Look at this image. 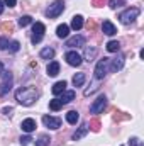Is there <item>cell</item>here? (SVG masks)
<instances>
[{
  "mask_svg": "<svg viewBox=\"0 0 144 146\" xmlns=\"http://www.w3.org/2000/svg\"><path fill=\"white\" fill-rule=\"evenodd\" d=\"M37 97H39V94H37V90L34 87H24V88L15 90V99H17V102L22 104V106H26V107H27V106H32L37 100Z\"/></svg>",
  "mask_w": 144,
  "mask_h": 146,
  "instance_id": "cell-1",
  "label": "cell"
},
{
  "mask_svg": "<svg viewBox=\"0 0 144 146\" xmlns=\"http://www.w3.org/2000/svg\"><path fill=\"white\" fill-rule=\"evenodd\" d=\"M139 14H141V10H139L137 7H131V9H126V10L119 15V19H120L122 24H132V22L139 17Z\"/></svg>",
  "mask_w": 144,
  "mask_h": 146,
  "instance_id": "cell-2",
  "label": "cell"
},
{
  "mask_svg": "<svg viewBox=\"0 0 144 146\" xmlns=\"http://www.w3.org/2000/svg\"><path fill=\"white\" fill-rule=\"evenodd\" d=\"M108 63H110V58H102L98 60L97 66H95V80H104L105 75H107V70H108Z\"/></svg>",
  "mask_w": 144,
  "mask_h": 146,
  "instance_id": "cell-3",
  "label": "cell"
},
{
  "mask_svg": "<svg viewBox=\"0 0 144 146\" xmlns=\"http://www.w3.org/2000/svg\"><path fill=\"white\" fill-rule=\"evenodd\" d=\"M63 10H65V2L63 0H56V2H53L49 5V9L46 10V15L49 19H56L59 14H63Z\"/></svg>",
  "mask_w": 144,
  "mask_h": 146,
  "instance_id": "cell-4",
  "label": "cell"
},
{
  "mask_svg": "<svg viewBox=\"0 0 144 146\" xmlns=\"http://www.w3.org/2000/svg\"><path fill=\"white\" fill-rule=\"evenodd\" d=\"M44 33H46V26L42 22L32 24V37H31L32 44H39L42 41V37H44Z\"/></svg>",
  "mask_w": 144,
  "mask_h": 146,
  "instance_id": "cell-5",
  "label": "cell"
},
{
  "mask_svg": "<svg viewBox=\"0 0 144 146\" xmlns=\"http://www.w3.org/2000/svg\"><path fill=\"white\" fill-rule=\"evenodd\" d=\"M105 106H107V97L102 94V95H98V97L93 100V104L90 106V112H92V114H100V112H104Z\"/></svg>",
  "mask_w": 144,
  "mask_h": 146,
  "instance_id": "cell-6",
  "label": "cell"
},
{
  "mask_svg": "<svg viewBox=\"0 0 144 146\" xmlns=\"http://www.w3.org/2000/svg\"><path fill=\"white\" fill-rule=\"evenodd\" d=\"M0 95H5L10 88H12V73L10 72H3L2 73V85H0Z\"/></svg>",
  "mask_w": 144,
  "mask_h": 146,
  "instance_id": "cell-7",
  "label": "cell"
},
{
  "mask_svg": "<svg viewBox=\"0 0 144 146\" xmlns=\"http://www.w3.org/2000/svg\"><path fill=\"white\" fill-rule=\"evenodd\" d=\"M42 122H44V126L49 127V129H59V127H61V119H59V117L44 115V117H42Z\"/></svg>",
  "mask_w": 144,
  "mask_h": 146,
  "instance_id": "cell-8",
  "label": "cell"
},
{
  "mask_svg": "<svg viewBox=\"0 0 144 146\" xmlns=\"http://www.w3.org/2000/svg\"><path fill=\"white\" fill-rule=\"evenodd\" d=\"M65 60H66V63L71 65V66H80L81 61H83V58H81L76 51H68L66 56H65Z\"/></svg>",
  "mask_w": 144,
  "mask_h": 146,
  "instance_id": "cell-9",
  "label": "cell"
},
{
  "mask_svg": "<svg viewBox=\"0 0 144 146\" xmlns=\"http://www.w3.org/2000/svg\"><path fill=\"white\" fill-rule=\"evenodd\" d=\"M124 61H126V58H124V54H119L117 58H114V60H110V63H108V66H110V72H119L122 66H124Z\"/></svg>",
  "mask_w": 144,
  "mask_h": 146,
  "instance_id": "cell-10",
  "label": "cell"
},
{
  "mask_svg": "<svg viewBox=\"0 0 144 146\" xmlns=\"http://www.w3.org/2000/svg\"><path fill=\"white\" fill-rule=\"evenodd\" d=\"M83 44H85V37L80 36V34L66 39V46H68V48H81Z\"/></svg>",
  "mask_w": 144,
  "mask_h": 146,
  "instance_id": "cell-11",
  "label": "cell"
},
{
  "mask_svg": "<svg viewBox=\"0 0 144 146\" xmlns=\"http://www.w3.org/2000/svg\"><path fill=\"white\" fill-rule=\"evenodd\" d=\"M20 127H22V131H24V133H27V134H29V133H32V131L37 127V124H36V121H34L32 117H27V119H24V121H22Z\"/></svg>",
  "mask_w": 144,
  "mask_h": 146,
  "instance_id": "cell-12",
  "label": "cell"
},
{
  "mask_svg": "<svg viewBox=\"0 0 144 146\" xmlns=\"http://www.w3.org/2000/svg\"><path fill=\"white\" fill-rule=\"evenodd\" d=\"M102 31H104V34H107V36H114V34L117 33V27H115L110 21H104V22H102Z\"/></svg>",
  "mask_w": 144,
  "mask_h": 146,
  "instance_id": "cell-13",
  "label": "cell"
},
{
  "mask_svg": "<svg viewBox=\"0 0 144 146\" xmlns=\"http://www.w3.org/2000/svg\"><path fill=\"white\" fill-rule=\"evenodd\" d=\"M66 82L65 80H61V82H56L54 85H53V88H51V92L54 94V95H59V94H63L65 90H66Z\"/></svg>",
  "mask_w": 144,
  "mask_h": 146,
  "instance_id": "cell-14",
  "label": "cell"
},
{
  "mask_svg": "<svg viewBox=\"0 0 144 146\" xmlns=\"http://www.w3.org/2000/svg\"><path fill=\"white\" fill-rule=\"evenodd\" d=\"M87 133H88V124H81V126L78 127V131L73 134V141H78V139H81L83 136H87Z\"/></svg>",
  "mask_w": 144,
  "mask_h": 146,
  "instance_id": "cell-15",
  "label": "cell"
},
{
  "mask_svg": "<svg viewBox=\"0 0 144 146\" xmlns=\"http://www.w3.org/2000/svg\"><path fill=\"white\" fill-rule=\"evenodd\" d=\"M61 104H70L75 100V90H65L63 94H61Z\"/></svg>",
  "mask_w": 144,
  "mask_h": 146,
  "instance_id": "cell-16",
  "label": "cell"
},
{
  "mask_svg": "<svg viewBox=\"0 0 144 146\" xmlns=\"http://www.w3.org/2000/svg\"><path fill=\"white\" fill-rule=\"evenodd\" d=\"M46 72H48L49 76H56V75L59 73V63H58V61H51V63L48 65Z\"/></svg>",
  "mask_w": 144,
  "mask_h": 146,
  "instance_id": "cell-17",
  "label": "cell"
},
{
  "mask_svg": "<svg viewBox=\"0 0 144 146\" xmlns=\"http://www.w3.org/2000/svg\"><path fill=\"white\" fill-rule=\"evenodd\" d=\"M68 34H70V26H66V24L58 26V29H56V36L61 37V39H65V37H68Z\"/></svg>",
  "mask_w": 144,
  "mask_h": 146,
  "instance_id": "cell-18",
  "label": "cell"
},
{
  "mask_svg": "<svg viewBox=\"0 0 144 146\" xmlns=\"http://www.w3.org/2000/svg\"><path fill=\"white\" fill-rule=\"evenodd\" d=\"M83 27V17L81 15H75L71 19V29L73 31H80Z\"/></svg>",
  "mask_w": 144,
  "mask_h": 146,
  "instance_id": "cell-19",
  "label": "cell"
},
{
  "mask_svg": "<svg viewBox=\"0 0 144 146\" xmlns=\"http://www.w3.org/2000/svg\"><path fill=\"white\" fill-rule=\"evenodd\" d=\"M66 121H68V124H71V126H75L78 121H80V114L76 112V110H70L68 114H66Z\"/></svg>",
  "mask_w": 144,
  "mask_h": 146,
  "instance_id": "cell-20",
  "label": "cell"
},
{
  "mask_svg": "<svg viewBox=\"0 0 144 146\" xmlns=\"http://www.w3.org/2000/svg\"><path fill=\"white\" fill-rule=\"evenodd\" d=\"M39 56H41L42 60H51V58L54 56V49L49 48V46H48V48H42L41 53H39Z\"/></svg>",
  "mask_w": 144,
  "mask_h": 146,
  "instance_id": "cell-21",
  "label": "cell"
},
{
  "mask_svg": "<svg viewBox=\"0 0 144 146\" xmlns=\"http://www.w3.org/2000/svg\"><path fill=\"white\" fill-rule=\"evenodd\" d=\"M85 80H87V75H85V73H76V75L73 76V85H75V87H81V85L85 83Z\"/></svg>",
  "mask_w": 144,
  "mask_h": 146,
  "instance_id": "cell-22",
  "label": "cell"
},
{
  "mask_svg": "<svg viewBox=\"0 0 144 146\" xmlns=\"http://www.w3.org/2000/svg\"><path fill=\"white\" fill-rule=\"evenodd\" d=\"M105 48H107L108 53H117L120 49V44H119V41H108Z\"/></svg>",
  "mask_w": 144,
  "mask_h": 146,
  "instance_id": "cell-23",
  "label": "cell"
},
{
  "mask_svg": "<svg viewBox=\"0 0 144 146\" xmlns=\"http://www.w3.org/2000/svg\"><path fill=\"white\" fill-rule=\"evenodd\" d=\"M49 141H51V138L48 134H41L36 139V146H49Z\"/></svg>",
  "mask_w": 144,
  "mask_h": 146,
  "instance_id": "cell-24",
  "label": "cell"
},
{
  "mask_svg": "<svg viewBox=\"0 0 144 146\" xmlns=\"http://www.w3.org/2000/svg\"><path fill=\"white\" fill-rule=\"evenodd\" d=\"M31 22H32V17L31 15H20L19 17V26L20 27H27Z\"/></svg>",
  "mask_w": 144,
  "mask_h": 146,
  "instance_id": "cell-25",
  "label": "cell"
},
{
  "mask_svg": "<svg viewBox=\"0 0 144 146\" xmlns=\"http://www.w3.org/2000/svg\"><path fill=\"white\" fill-rule=\"evenodd\" d=\"M61 107H63V104H61V100H59V99H53V100H49V109H51V110H54V112H56V110H59Z\"/></svg>",
  "mask_w": 144,
  "mask_h": 146,
  "instance_id": "cell-26",
  "label": "cell"
},
{
  "mask_svg": "<svg viewBox=\"0 0 144 146\" xmlns=\"http://www.w3.org/2000/svg\"><path fill=\"white\" fill-rule=\"evenodd\" d=\"M95 54H97V49H95V48H92V49H87V53H85V58H87V61H93Z\"/></svg>",
  "mask_w": 144,
  "mask_h": 146,
  "instance_id": "cell-27",
  "label": "cell"
},
{
  "mask_svg": "<svg viewBox=\"0 0 144 146\" xmlns=\"http://www.w3.org/2000/svg\"><path fill=\"white\" fill-rule=\"evenodd\" d=\"M122 5H126L124 0H108V7L110 9H117V7H122Z\"/></svg>",
  "mask_w": 144,
  "mask_h": 146,
  "instance_id": "cell-28",
  "label": "cell"
},
{
  "mask_svg": "<svg viewBox=\"0 0 144 146\" xmlns=\"http://www.w3.org/2000/svg\"><path fill=\"white\" fill-rule=\"evenodd\" d=\"M9 49H10L12 53H17V51L20 49V44H19V41H12V42L9 44Z\"/></svg>",
  "mask_w": 144,
  "mask_h": 146,
  "instance_id": "cell-29",
  "label": "cell"
},
{
  "mask_svg": "<svg viewBox=\"0 0 144 146\" xmlns=\"http://www.w3.org/2000/svg\"><path fill=\"white\" fill-rule=\"evenodd\" d=\"M19 141H20V145H22V146H27L29 143H31V141H32V138H31V136L27 134V136H22V138H20Z\"/></svg>",
  "mask_w": 144,
  "mask_h": 146,
  "instance_id": "cell-30",
  "label": "cell"
},
{
  "mask_svg": "<svg viewBox=\"0 0 144 146\" xmlns=\"http://www.w3.org/2000/svg\"><path fill=\"white\" fill-rule=\"evenodd\" d=\"M9 48V39L0 36V49H7Z\"/></svg>",
  "mask_w": 144,
  "mask_h": 146,
  "instance_id": "cell-31",
  "label": "cell"
},
{
  "mask_svg": "<svg viewBox=\"0 0 144 146\" xmlns=\"http://www.w3.org/2000/svg\"><path fill=\"white\" fill-rule=\"evenodd\" d=\"M129 145H131V146H144L143 141H141V139H137V138H131Z\"/></svg>",
  "mask_w": 144,
  "mask_h": 146,
  "instance_id": "cell-32",
  "label": "cell"
},
{
  "mask_svg": "<svg viewBox=\"0 0 144 146\" xmlns=\"http://www.w3.org/2000/svg\"><path fill=\"white\" fill-rule=\"evenodd\" d=\"M3 3H5L7 7H15V3H17V0H3Z\"/></svg>",
  "mask_w": 144,
  "mask_h": 146,
  "instance_id": "cell-33",
  "label": "cell"
},
{
  "mask_svg": "<svg viewBox=\"0 0 144 146\" xmlns=\"http://www.w3.org/2000/svg\"><path fill=\"white\" fill-rule=\"evenodd\" d=\"M2 29H3V31H7V29H9V31H12V26H10V24H7V22H3V24H2Z\"/></svg>",
  "mask_w": 144,
  "mask_h": 146,
  "instance_id": "cell-34",
  "label": "cell"
},
{
  "mask_svg": "<svg viewBox=\"0 0 144 146\" xmlns=\"http://www.w3.org/2000/svg\"><path fill=\"white\" fill-rule=\"evenodd\" d=\"M12 107H5V109H3V114H7V115H10V112H12Z\"/></svg>",
  "mask_w": 144,
  "mask_h": 146,
  "instance_id": "cell-35",
  "label": "cell"
},
{
  "mask_svg": "<svg viewBox=\"0 0 144 146\" xmlns=\"http://www.w3.org/2000/svg\"><path fill=\"white\" fill-rule=\"evenodd\" d=\"M104 2H105V0H93V5H95V7H100V3H104Z\"/></svg>",
  "mask_w": 144,
  "mask_h": 146,
  "instance_id": "cell-36",
  "label": "cell"
},
{
  "mask_svg": "<svg viewBox=\"0 0 144 146\" xmlns=\"http://www.w3.org/2000/svg\"><path fill=\"white\" fill-rule=\"evenodd\" d=\"M0 14H3V0H0Z\"/></svg>",
  "mask_w": 144,
  "mask_h": 146,
  "instance_id": "cell-37",
  "label": "cell"
},
{
  "mask_svg": "<svg viewBox=\"0 0 144 146\" xmlns=\"http://www.w3.org/2000/svg\"><path fill=\"white\" fill-rule=\"evenodd\" d=\"M0 72H3V65L2 63H0Z\"/></svg>",
  "mask_w": 144,
  "mask_h": 146,
  "instance_id": "cell-38",
  "label": "cell"
}]
</instances>
